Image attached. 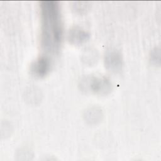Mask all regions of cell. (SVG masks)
Segmentation results:
<instances>
[{"label": "cell", "instance_id": "cell-1", "mask_svg": "<svg viewBox=\"0 0 161 161\" xmlns=\"http://www.w3.org/2000/svg\"><path fill=\"white\" fill-rule=\"evenodd\" d=\"M41 20L40 40L43 48L49 53H57L61 46L64 27L59 2H40Z\"/></svg>", "mask_w": 161, "mask_h": 161}, {"label": "cell", "instance_id": "cell-2", "mask_svg": "<svg viewBox=\"0 0 161 161\" xmlns=\"http://www.w3.org/2000/svg\"><path fill=\"white\" fill-rule=\"evenodd\" d=\"M51 62L47 56H40L35 60L30 66V70L34 76L38 78L45 77L50 72Z\"/></svg>", "mask_w": 161, "mask_h": 161}, {"label": "cell", "instance_id": "cell-3", "mask_svg": "<svg viewBox=\"0 0 161 161\" xmlns=\"http://www.w3.org/2000/svg\"><path fill=\"white\" fill-rule=\"evenodd\" d=\"M92 91L97 93H102L109 91L110 87L109 82L106 79L94 78L90 84Z\"/></svg>", "mask_w": 161, "mask_h": 161}, {"label": "cell", "instance_id": "cell-4", "mask_svg": "<svg viewBox=\"0 0 161 161\" xmlns=\"http://www.w3.org/2000/svg\"><path fill=\"white\" fill-rule=\"evenodd\" d=\"M106 64L111 70H118L121 64V58L120 55L116 52H112L106 55Z\"/></svg>", "mask_w": 161, "mask_h": 161}, {"label": "cell", "instance_id": "cell-5", "mask_svg": "<svg viewBox=\"0 0 161 161\" xmlns=\"http://www.w3.org/2000/svg\"><path fill=\"white\" fill-rule=\"evenodd\" d=\"M88 35L87 33L80 29L75 28L71 31L69 34L70 41L74 42L75 43H80L87 40Z\"/></svg>", "mask_w": 161, "mask_h": 161}]
</instances>
